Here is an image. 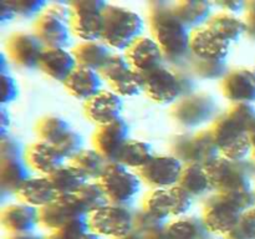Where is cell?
<instances>
[{"label": "cell", "mask_w": 255, "mask_h": 239, "mask_svg": "<svg viewBox=\"0 0 255 239\" xmlns=\"http://www.w3.org/2000/svg\"><path fill=\"white\" fill-rule=\"evenodd\" d=\"M4 239H10V238H4Z\"/></svg>", "instance_id": "58"}, {"label": "cell", "mask_w": 255, "mask_h": 239, "mask_svg": "<svg viewBox=\"0 0 255 239\" xmlns=\"http://www.w3.org/2000/svg\"><path fill=\"white\" fill-rule=\"evenodd\" d=\"M117 239H146V237H144L143 234L138 233L137 231H133V232H131V233L126 234V236L121 237V238H117Z\"/></svg>", "instance_id": "52"}, {"label": "cell", "mask_w": 255, "mask_h": 239, "mask_svg": "<svg viewBox=\"0 0 255 239\" xmlns=\"http://www.w3.org/2000/svg\"><path fill=\"white\" fill-rule=\"evenodd\" d=\"M168 222L156 218L151 214L146 213L142 209H137L136 217H134V231L143 234L144 237L153 236V234L161 233L166 229Z\"/></svg>", "instance_id": "41"}, {"label": "cell", "mask_w": 255, "mask_h": 239, "mask_svg": "<svg viewBox=\"0 0 255 239\" xmlns=\"http://www.w3.org/2000/svg\"><path fill=\"white\" fill-rule=\"evenodd\" d=\"M231 44L216 32L212 31L208 26L199 27L191 34V56L203 60H217L227 61Z\"/></svg>", "instance_id": "22"}, {"label": "cell", "mask_w": 255, "mask_h": 239, "mask_svg": "<svg viewBox=\"0 0 255 239\" xmlns=\"http://www.w3.org/2000/svg\"><path fill=\"white\" fill-rule=\"evenodd\" d=\"M255 207V189L231 193H214L203 202L202 218L212 234L226 238L242 214Z\"/></svg>", "instance_id": "3"}, {"label": "cell", "mask_w": 255, "mask_h": 239, "mask_svg": "<svg viewBox=\"0 0 255 239\" xmlns=\"http://www.w3.org/2000/svg\"><path fill=\"white\" fill-rule=\"evenodd\" d=\"M209 239H226L224 237H211Z\"/></svg>", "instance_id": "57"}, {"label": "cell", "mask_w": 255, "mask_h": 239, "mask_svg": "<svg viewBox=\"0 0 255 239\" xmlns=\"http://www.w3.org/2000/svg\"><path fill=\"white\" fill-rule=\"evenodd\" d=\"M187 70L193 76L203 80H222L229 71L227 61L203 60L192 57L187 64Z\"/></svg>", "instance_id": "38"}, {"label": "cell", "mask_w": 255, "mask_h": 239, "mask_svg": "<svg viewBox=\"0 0 255 239\" xmlns=\"http://www.w3.org/2000/svg\"><path fill=\"white\" fill-rule=\"evenodd\" d=\"M99 182L104 188L109 203L122 206H129L138 194L142 184L139 174L134 173L120 162H110Z\"/></svg>", "instance_id": "13"}, {"label": "cell", "mask_w": 255, "mask_h": 239, "mask_svg": "<svg viewBox=\"0 0 255 239\" xmlns=\"http://www.w3.org/2000/svg\"><path fill=\"white\" fill-rule=\"evenodd\" d=\"M0 10H1V11H0V19H1V22L11 21L15 17L14 10L11 9V6H10L7 0H2V1L0 2Z\"/></svg>", "instance_id": "49"}, {"label": "cell", "mask_w": 255, "mask_h": 239, "mask_svg": "<svg viewBox=\"0 0 255 239\" xmlns=\"http://www.w3.org/2000/svg\"><path fill=\"white\" fill-rule=\"evenodd\" d=\"M251 141H252V143H253V147H255V128L251 133Z\"/></svg>", "instance_id": "55"}, {"label": "cell", "mask_w": 255, "mask_h": 239, "mask_svg": "<svg viewBox=\"0 0 255 239\" xmlns=\"http://www.w3.org/2000/svg\"><path fill=\"white\" fill-rule=\"evenodd\" d=\"M252 161H253V163L255 164V147H253V152H252Z\"/></svg>", "instance_id": "56"}, {"label": "cell", "mask_w": 255, "mask_h": 239, "mask_svg": "<svg viewBox=\"0 0 255 239\" xmlns=\"http://www.w3.org/2000/svg\"><path fill=\"white\" fill-rule=\"evenodd\" d=\"M75 197L87 214H91L92 212L102 208L109 203L104 188L99 181L86 182L84 187L75 194Z\"/></svg>", "instance_id": "39"}, {"label": "cell", "mask_w": 255, "mask_h": 239, "mask_svg": "<svg viewBox=\"0 0 255 239\" xmlns=\"http://www.w3.org/2000/svg\"><path fill=\"white\" fill-rule=\"evenodd\" d=\"M70 2H47L32 24L34 34L46 49H67L71 45Z\"/></svg>", "instance_id": "6"}, {"label": "cell", "mask_w": 255, "mask_h": 239, "mask_svg": "<svg viewBox=\"0 0 255 239\" xmlns=\"http://www.w3.org/2000/svg\"><path fill=\"white\" fill-rule=\"evenodd\" d=\"M141 209L156 218L168 222V219L173 217L169 189H152L142 201Z\"/></svg>", "instance_id": "36"}, {"label": "cell", "mask_w": 255, "mask_h": 239, "mask_svg": "<svg viewBox=\"0 0 255 239\" xmlns=\"http://www.w3.org/2000/svg\"><path fill=\"white\" fill-rule=\"evenodd\" d=\"M131 66L144 75L166 64L162 49L153 37L141 36L125 51Z\"/></svg>", "instance_id": "21"}, {"label": "cell", "mask_w": 255, "mask_h": 239, "mask_svg": "<svg viewBox=\"0 0 255 239\" xmlns=\"http://www.w3.org/2000/svg\"><path fill=\"white\" fill-rule=\"evenodd\" d=\"M10 239H46V236L36 233V232H31V233H24L17 234V236H10Z\"/></svg>", "instance_id": "51"}, {"label": "cell", "mask_w": 255, "mask_h": 239, "mask_svg": "<svg viewBox=\"0 0 255 239\" xmlns=\"http://www.w3.org/2000/svg\"><path fill=\"white\" fill-rule=\"evenodd\" d=\"M107 2L102 0H75L70 1L72 35L81 41H95L102 39L105 10Z\"/></svg>", "instance_id": "11"}, {"label": "cell", "mask_w": 255, "mask_h": 239, "mask_svg": "<svg viewBox=\"0 0 255 239\" xmlns=\"http://www.w3.org/2000/svg\"><path fill=\"white\" fill-rule=\"evenodd\" d=\"M153 156L151 144L141 139L129 138L122 148L117 162L126 166L127 168L139 171L153 158Z\"/></svg>", "instance_id": "35"}, {"label": "cell", "mask_w": 255, "mask_h": 239, "mask_svg": "<svg viewBox=\"0 0 255 239\" xmlns=\"http://www.w3.org/2000/svg\"><path fill=\"white\" fill-rule=\"evenodd\" d=\"M144 22L141 15L128 7L107 4L102 41L116 51H126L142 36Z\"/></svg>", "instance_id": "5"}, {"label": "cell", "mask_w": 255, "mask_h": 239, "mask_svg": "<svg viewBox=\"0 0 255 239\" xmlns=\"http://www.w3.org/2000/svg\"><path fill=\"white\" fill-rule=\"evenodd\" d=\"M55 147L59 149L60 153L64 156L65 159L71 161L76 154H79L84 149V138H82V136L79 132L71 129L64 137V139Z\"/></svg>", "instance_id": "44"}, {"label": "cell", "mask_w": 255, "mask_h": 239, "mask_svg": "<svg viewBox=\"0 0 255 239\" xmlns=\"http://www.w3.org/2000/svg\"><path fill=\"white\" fill-rule=\"evenodd\" d=\"M207 26L212 31L216 32L219 37L228 41L229 44L238 41L242 35L247 32V25L244 19L223 11L213 14Z\"/></svg>", "instance_id": "32"}, {"label": "cell", "mask_w": 255, "mask_h": 239, "mask_svg": "<svg viewBox=\"0 0 255 239\" xmlns=\"http://www.w3.org/2000/svg\"><path fill=\"white\" fill-rule=\"evenodd\" d=\"M213 191L217 193H231L253 189L255 164L252 159L232 161L219 156L207 166Z\"/></svg>", "instance_id": "8"}, {"label": "cell", "mask_w": 255, "mask_h": 239, "mask_svg": "<svg viewBox=\"0 0 255 239\" xmlns=\"http://www.w3.org/2000/svg\"><path fill=\"white\" fill-rule=\"evenodd\" d=\"M72 54L76 59L77 66L87 67L100 72L115 52L102 40H95L80 41L72 49Z\"/></svg>", "instance_id": "28"}, {"label": "cell", "mask_w": 255, "mask_h": 239, "mask_svg": "<svg viewBox=\"0 0 255 239\" xmlns=\"http://www.w3.org/2000/svg\"><path fill=\"white\" fill-rule=\"evenodd\" d=\"M71 126L60 116H45L37 122L36 134L39 141L56 146L71 131Z\"/></svg>", "instance_id": "37"}, {"label": "cell", "mask_w": 255, "mask_h": 239, "mask_svg": "<svg viewBox=\"0 0 255 239\" xmlns=\"http://www.w3.org/2000/svg\"><path fill=\"white\" fill-rule=\"evenodd\" d=\"M184 164L173 154L153 156V158L137 173L142 182L152 189H169L178 186Z\"/></svg>", "instance_id": "15"}, {"label": "cell", "mask_w": 255, "mask_h": 239, "mask_svg": "<svg viewBox=\"0 0 255 239\" xmlns=\"http://www.w3.org/2000/svg\"><path fill=\"white\" fill-rule=\"evenodd\" d=\"M100 74L121 97H133L143 92V75L131 66L125 54L115 52Z\"/></svg>", "instance_id": "14"}, {"label": "cell", "mask_w": 255, "mask_h": 239, "mask_svg": "<svg viewBox=\"0 0 255 239\" xmlns=\"http://www.w3.org/2000/svg\"><path fill=\"white\" fill-rule=\"evenodd\" d=\"M1 89L2 105L11 104L19 96V87L15 79L10 74H1Z\"/></svg>", "instance_id": "46"}, {"label": "cell", "mask_w": 255, "mask_h": 239, "mask_svg": "<svg viewBox=\"0 0 255 239\" xmlns=\"http://www.w3.org/2000/svg\"><path fill=\"white\" fill-rule=\"evenodd\" d=\"M0 120H1V137H5L9 134V128H10V114L7 112L6 107H2L1 109V115H0Z\"/></svg>", "instance_id": "50"}, {"label": "cell", "mask_w": 255, "mask_h": 239, "mask_svg": "<svg viewBox=\"0 0 255 239\" xmlns=\"http://www.w3.org/2000/svg\"><path fill=\"white\" fill-rule=\"evenodd\" d=\"M0 222L10 236L36 232L40 227V209L22 202L9 204L1 211Z\"/></svg>", "instance_id": "23"}, {"label": "cell", "mask_w": 255, "mask_h": 239, "mask_svg": "<svg viewBox=\"0 0 255 239\" xmlns=\"http://www.w3.org/2000/svg\"><path fill=\"white\" fill-rule=\"evenodd\" d=\"M46 47L34 32L17 31L7 37V59L22 69H39V62Z\"/></svg>", "instance_id": "16"}, {"label": "cell", "mask_w": 255, "mask_h": 239, "mask_svg": "<svg viewBox=\"0 0 255 239\" xmlns=\"http://www.w3.org/2000/svg\"><path fill=\"white\" fill-rule=\"evenodd\" d=\"M169 149L171 154L176 156L184 166L201 164L207 167L221 156L209 128L176 134L169 141Z\"/></svg>", "instance_id": "7"}, {"label": "cell", "mask_w": 255, "mask_h": 239, "mask_svg": "<svg viewBox=\"0 0 255 239\" xmlns=\"http://www.w3.org/2000/svg\"><path fill=\"white\" fill-rule=\"evenodd\" d=\"M174 11L191 31L206 26L213 16V4L202 0L173 2Z\"/></svg>", "instance_id": "29"}, {"label": "cell", "mask_w": 255, "mask_h": 239, "mask_svg": "<svg viewBox=\"0 0 255 239\" xmlns=\"http://www.w3.org/2000/svg\"><path fill=\"white\" fill-rule=\"evenodd\" d=\"M226 239H255V207L242 214Z\"/></svg>", "instance_id": "42"}, {"label": "cell", "mask_w": 255, "mask_h": 239, "mask_svg": "<svg viewBox=\"0 0 255 239\" xmlns=\"http://www.w3.org/2000/svg\"><path fill=\"white\" fill-rule=\"evenodd\" d=\"M254 128L255 109L251 104L233 105L209 127L221 156L232 161H246L252 156L251 133Z\"/></svg>", "instance_id": "2"}, {"label": "cell", "mask_w": 255, "mask_h": 239, "mask_svg": "<svg viewBox=\"0 0 255 239\" xmlns=\"http://www.w3.org/2000/svg\"><path fill=\"white\" fill-rule=\"evenodd\" d=\"M166 234L168 239H209L212 237L203 218L198 216H183L168 222Z\"/></svg>", "instance_id": "30"}, {"label": "cell", "mask_w": 255, "mask_h": 239, "mask_svg": "<svg viewBox=\"0 0 255 239\" xmlns=\"http://www.w3.org/2000/svg\"><path fill=\"white\" fill-rule=\"evenodd\" d=\"M178 186L192 198H202L213 191L207 167L201 164H186L179 178Z\"/></svg>", "instance_id": "31"}, {"label": "cell", "mask_w": 255, "mask_h": 239, "mask_svg": "<svg viewBox=\"0 0 255 239\" xmlns=\"http://www.w3.org/2000/svg\"><path fill=\"white\" fill-rule=\"evenodd\" d=\"M87 216L75 196L57 197L52 203L40 209V227L51 233L74 219Z\"/></svg>", "instance_id": "17"}, {"label": "cell", "mask_w": 255, "mask_h": 239, "mask_svg": "<svg viewBox=\"0 0 255 239\" xmlns=\"http://www.w3.org/2000/svg\"><path fill=\"white\" fill-rule=\"evenodd\" d=\"M136 209L129 206L107 203L89 214L90 229L100 237L117 239L134 231Z\"/></svg>", "instance_id": "12"}, {"label": "cell", "mask_w": 255, "mask_h": 239, "mask_svg": "<svg viewBox=\"0 0 255 239\" xmlns=\"http://www.w3.org/2000/svg\"><path fill=\"white\" fill-rule=\"evenodd\" d=\"M82 239H101V237H100L99 234L94 233L92 231H90L89 233H86L84 237H82Z\"/></svg>", "instance_id": "54"}, {"label": "cell", "mask_w": 255, "mask_h": 239, "mask_svg": "<svg viewBox=\"0 0 255 239\" xmlns=\"http://www.w3.org/2000/svg\"><path fill=\"white\" fill-rule=\"evenodd\" d=\"M169 192H171L172 207H173V217L179 218L186 216L191 209L193 198L179 186L172 187L169 188Z\"/></svg>", "instance_id": "45"}, {"label": "cell", "mask_w": 255, "mask_h": 239, "mask_svg": "<svg viewBox=\"0 0 255 239\" xmlns=\"http://www.w3.org/2000/svg\"><path fill=\"white\" fill-rule=\"evenodd\" d=\"M87 181H99L110 162L95 148H84L70 161Z\"/></svg>", "instance_id": "34"}, {"label": "cell", "mask_w": 255, "mask_h": 239, "mask_svg": "<svg viewBox=\"0 0 255 239\" xmlns=\"http://www.w3.org/2000/svg\"><path fill=\"white\" fill-rule=\"evenodd\" d=\"M169 115L179 127L191 131L213 123L219 116V106L212 95L194 91L172 105Z\"/></svg>", "instance_id": "10"}, {"label": "cell", "mask_w": 255, "mask_h": 239, "mask_svg": "<svg viewBox=\"0 0 255 239\" xmlns=\"http://www.w3.org/2000/svg\"><path fill=\"white\" fill-rule=\"evenodd\" d=\"M223 96L233 105L251 104L255 101V70L237 67L229 70L221 80Z\"/></svg>", "instance_id": "19"}, {"label": "cell", "mask_w": 255, "mask_h": 239, "mask_svg": "<svg viewBox=\"0 0 255 239\" xmlns=\"http://www.w3.org/2000/svg\"><path fill=\"white\" fill-rule=\"evenodd\" d=\"M148 22L152 37L162 49L169 66L186 69L191 60L192 31L179 20L172 1H151Z\"/></svg>", "instance_id": "1"}, {"label": "cell", "mask_w": 255, "mask_h": 239, "mask_svg": "<svg viewBox=\"0 0 255 239\" xmlns=\"http://www.w3.org/2000/svg\"><path fill=\"white\" fill-rule=\"evenodd\" d=\"M124 101L120 95L112 90H102L101 92L85 102V115L91 122L99 126L112 123L122 119Z\"/></svg>", "instance_id": "20"}, {"label": "cell", "mask_w": 255, "mask_h": 239, "mask_svg": "<svg viewBox=\"0 0 255 239\" xmlns=\"http://www.w3.org/2000/svg\"><path fill=\"white\" fill-rule=\"evenodd\" d=\"M77 67L72 50L45 49L39 62V69L49 77L64 84L67 77Z\"/></svg>", "instance_id": "26"}, {"label": "cell", "mask_w": 255, "mask_h": 239, "mask_svg": "<svg viewBox=\"0 0 255 239\" xmlns=\"http://www.w3.org/2000/svg\"><path fill=\"white\" fill-rule=\"evenodd\" d=\"M31 177L22 144L10 134L0 141V189L2 197L16 194Z\"/></svg>", "instance_id": "9"}, {"label": "cell", "mask_w": 255, "mask_h": 239, "mask_svg": "<svg viewBox=\"0 0 255 239\" xmlns=\"http://www.w3.org/2000/svg\"><path fill=\"white\" fill-rule=\"evenodd\" d=\"M91 231L89 224V216L71 221L56 232H51L46 239H82V237Z\"/></svg>", "instance_id": "40"}, {"label": "cell", "mask_w": 255, "mask_h": 239, "mask_svg": "<svg viewBox=\"0 0 255 239\" xmlns=\"http://www.w3.org/2000/svg\"><path fill=\"white\" fill-rule=\"evenodd\" d=\"M213 5H216L217 7L221 9V11L228 12V14L238 15L239 12L244 11L246 10V2L244 1H219L214 2Z\"/></svg>", "instance_id": "48"}, {"label": "cell", "mask_w": 255, "mask_h": 239, "mask_svg": "<svg viewBox=\"0 0 255 239\" xmlns=\"http://www.w3.org/2000/svg\"><path fill=\"white\" fill-rule=\"evenodd\" d=\"M17 198L22 203L41 209L57 198V193L47 176L30 177L17 191Z\"/></svg>", "instance_id": "27"}, {"label": "cell", "mask_w": 255, "mask_h": 239, "mask_svg": "<svg viewBox=\"0 0 255 239\" xmlns=\"http://www.w3.org/2000/svg\"><path fill=\"white\" fill-rule=\"evenodd\" d=\"M102 81L104 79L99 71L77 66L64 82V86L72 97L86 102L102 91Z\"/></svg>", "instance_id": "25"}, {"label": "cell", "mask_w": 255, "mask_h": 239, "mask_svg": "<svg viewBox=\"0 0 255 239\" xmlns=\"http://www.w3.org/2000/svg\"><path fill=\"white\" fill-rule=\"evenodd\" d=\"M25 159L30 169L40 176L47 177L64 166L66 161L56 147L42 141H37L27 147Z\"/></svg>", "instance_id": "24"}, {"label": "cell", "mask_w": 255, "mask_h": 239, "mask_svg": "<svg viewBox=\"0 0 255 239\" xmlns=\"http://www.w3.org/2000/svg\"><path fill=\"white\" fill-rule=\"evenodd\" d=\"M14 10L15 16H20L22 19H36L44 9L46 7L47 2L44 0H7Z\"/></svg>", "instance_id": "43"}, {"label": "cell", "mask_w": 255, "mask_h": 239, "mask_svg": "<svg viewBox=\"0 0 255 239\" xmlns=\"http://www.w3.org/2000/svg\"><path fill=\"white\" fill-rule=\"evenodd\" d=\"M57 197L75 196L87 181L84 174L71 163L64 164L49 176Z\"/></svg>", "instance_id": "33"}, {"label": "cell", "mask_w": 255, "mask_h": 239, "mask_svg": "<svg viewBox=\"0 0 255 239\" xmlns=\"http://www.w3.org/2000/svg\"><path fill=\"white\" fill-rule=\"evenodd\" d=\"M129 139V126L124 119L99 126L92 136V144L109 162H117L120 153Z\"/></svg>", "instance_id": "18"}, {"label": "cell", "mask_w": 255, "mask_h": 239, "mask_svg": "<svg viewBox=\"0 0 255 239\" xmlns=\"http://www.w3.org/2000/svg\"><path fill=\"white\" fill-rule=\"evenodd\" d=\"M194 89V76L187 69L164 64L143 75V92L157 104L174 105Z\"/></svg>", "instance_id": "4"}, {"label": "cell", "mask_w": 255, "mask_h": 239, "mask_svg": "<svg viewBox=\"0 0 255 239\" xmlns=\"http://www.w3.org/2000/svg\"><path fill=\"white\" fill-rule=\"evenodd\" d=\"M146 239H168V237H167L166 229H164V231L161 232V233H157V234H153V236L146 237Z\"/></svg>", "instance_id": "53"}, {"label": "cell", "mask_w": 255, "mask_h": 239, "mask_svg": "<svg viewBox=\"0 0 255 239\" xmlns=\"http://www.w3.org/2000/svg\"><path fill=\"white\" fill-rule=\"evenodd\" d=\"M244 21L247 25V34L255 40V0L246 2Z\"/></svg>", "instance_id": "47"}]
</instances>
